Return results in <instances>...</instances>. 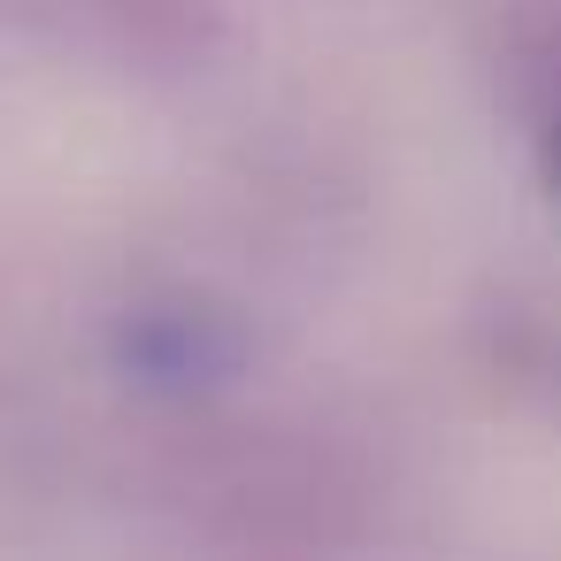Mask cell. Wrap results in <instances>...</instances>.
<instances>
[{"label":"cell","mask_w":561,"mask_h":561,"mask_svg":"<svg viewBox=\"0 0 561 561\" xmlns=\"http://www.w3.org/2000/svg\"><path fill=\"white\" fill-rule=\"evenodd\" d=\"M546 162H553V178H561V93L546 101Z\"/></svg>","instance_id":"1"}]
</instances>
